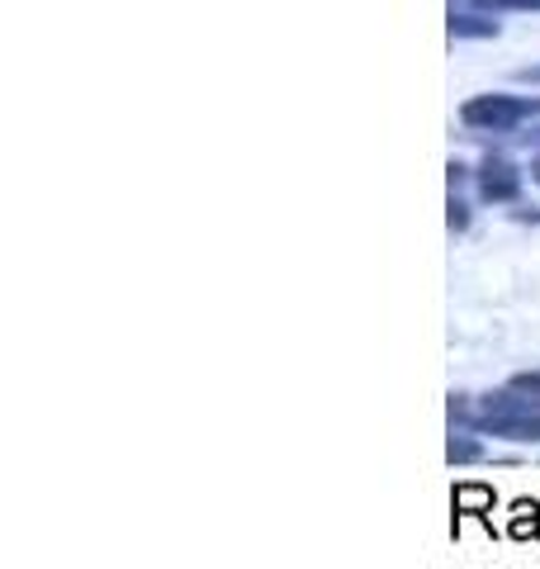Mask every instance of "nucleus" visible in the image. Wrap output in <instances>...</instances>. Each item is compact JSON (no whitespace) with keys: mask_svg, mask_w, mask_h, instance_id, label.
I'll return each instance as SVG.
<instances>
[{"mask_svg":"<svg viewBox=\"0 0 540 569\" xmlns=\"http://www.w3.org/2000/svg\"><path fill=\"white\" fill-rule=\"evenodd\" d=\"M540 114V96H474L460 104V123L474 133H512Z\"/></svg>","mask_w":540,"mask_h":569,"instance_id":"obj_1","label":"nucleus"},{"mask_svg":"<svg viewBox=\"0 0 540 569\" xmlns=\"http://www.w3.org/2000/svg\"><path fill=\"white\" fill-rule=\"evenodd\" d=\"M479 194L489 204H508L521 194V171L512 162H502V157H489V162L479 167Z\"/></svg>","mask_w":540,"mask_h":569,"instance_id":"obj_2","label":"nucleus"},{"mask_svg":"<svg viewBox=\"0 0 540 569\" xmlns=\"http://www.w3.org/2000/svg\"><path fill=\"white\" fill-rule=\"evenodd\" d=\"M450 503H456V527H460V518H483L493 527V503H498V493L489 489V485H456V493H450Z\"/></svg>","mask_w":540,"mask_h":569,"instance_id":"obj_3","label":"nucleus"},{"mask_svg":"<svg viewBox=\"0 0 540 569\" xmlns=\"http://www.w3.org/2000/svg\"><path fill=\"white\" fill-rule=\"evenodd\" d=\"M479 432H493L502 441H540V413L531 418H498V422H474Z\"/></svg>","mask_w":540,"mask_h":569,"instance_id":"obj_4","label":"nucleus"},{"mask_svg":"<svg viewBox=\"0 0 540 569\" xmlns=\"http://www.w3.org/2000/svg\"><path fill=\"white\" fill-rule=\"evenodd\" d=\"M508 537H517V541H536L540 537V508L531 503V498H517V503H512Z\"/></svg>","mask_w":540,"mask_h":569,"instance_id":"obj_5","label":"nucleus"},{"mask_svg":"<svg viewBox=\"0 0 540 569\" xmlns=\"http://www.w3.org/2000/svg\"><path fill=\"white\" fill-rule=\"evenodd\" d=\"M489 451H483V441H474L470 432H456L446 441V460L450 466H474V460H483Z\"/></svg>","mask_w":540,"mask_h":569,"instance_id":"obj_6","label":"nucleus"},{"mask_svg":"<svg viewBox=\"0 0 540 569\" xmlns=\"http://www.w3.org/2000/svg\"><path fill=\"white\" fill-rule=\"evenodd\" d=\"M450 33H456V39H493L498 20H479V14H450Z\"/></svg>","mask_w":540,"mask_h":569,"instance_id":"obj_7","label":"nucleus"},{"mask_svg":"<svg viewBox=\"0 0 540 569\" xmlns=\"http://www.w3.org/2000/svg\"><path fill=\"white\" fill-rule=\"evenodd\" d=\"M517 395H527V399H540V370H531V376H512L508 380Z\"/></svg>","mask_w":540,"mask_h":569,"instance_id":"obj_8","label":"nucleus"},{"mask_svg":"<svg viewBox=\"0 0 540 569\" xmlns=\"http://www.w3.org/2000/svg\"><path fill=\"white\" fill-rule=\"evenodd\" d=\"M489 10H540V0H479Z\"/></svg>","mask_w":540,"mask_h":569,"instance_id":"obj_9","label":"nucleus"},{"mask_svg":"<svg viewBox=\"0 0 540 569\" xmlns=\"http://www.w3.org/2000/svg\"><path fill=\"white\" fill-rule=\"evenodd\" d=\"M446 223L456 228V233H460V228H470V209H464L460 200H450V213H446Z\"/></svg>","mask_w":540,"mask_h":569,"instance_id":"obj_10","label":"nucleus"},{"mask_svg":"<svg viewBox=\"0 0 540 569\" xmlns=\"http://www.w3.org/2000/svg\"><path fill=\"white\" fill-rule=\"evenodd\" d=\"M450 422H470V395H450Z\"/></svg>","mask_w":540,"mask_h":569,"instance_id":"obj_11","label":"nucleus"},{"mask_svg":"<svg viewBox=\"0 0 540 569\" xmlns=\"http://www.w3.org/2000/svg\"><path fill=\"white\" fill-rule=\"evenodd\" d=\"M521 81H536L540 86V67H527V71H521Z\"/></svg>","mask_w":540,"mask_h":569,"instance_id":"obj_12","label":"nucleus"},{"mask_svg":"<svg viewBox=\"0 0 540 569\" xmlns=\"http://www.w3.org/2000/svg\"><path fill=\"white\" fill-rule=\"evenodd\" d=\"M531 181H540V157H536V162H531Z\"/></svg>","mask_w":540,"mask_h":569,"instance_id":"obj_13","label":"nucleus"}]
</instances>
